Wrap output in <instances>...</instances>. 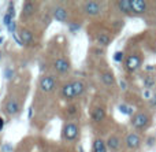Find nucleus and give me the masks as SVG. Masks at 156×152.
Returning <instances> with one entry per match:
<instances>
[{
  "label": "nucleus",
  "instance_id": "nucleus-1",
  "mask_svg": "<svg viewBox=\"0 0 156 152\" xmlns=\"http://www.w3.org/2000/svg\"><path fill=\"white\" fill-rule=\"evenodd\" d=\"M80 137V126L76 122H67L63 125L62 140L66 143H74Z\"/></svg>",
  "mask_w": 156,
  "mask_h": 152
},
{
  "label": "nucleus",
  "instance_id": "nucleus-2",
  "mask_svg": "<svg viewBox=\"0 0 156 152\" xmlns=\"http://www.w3.org/2000/svg\"><path fill=\"white\" fill-rule=\"evenodd\" d=\"M130 122H132L133 128L137 130H145L151 125V115L147 111H137L136 114H133Z\"/></svg>",
  "mask_w": 156,
  "mask_h": 152
},
{
  "label": "nucleus",
  "instance_id": "nucleus-3",
  "mask_svg": "<svg viewBox=\"0 0 156 152\" xmlns=\"http://www.w3.org/2000/svg\"><path fill=\"white\" fill-rule=\"evenodd\" d=\"M38 88L44 93H51L56 88V80L52 76H43L38 81Z\"/></svg>",
  "mask_w": 156,
  "mask_h": 152
},
{
  "label": "nucleus",
  "instance_id": "nucleus-4",
  "mask_svg": "<svg viewBox=\"0 0 156 152\" xmlns=\"http://www.w3.org/2000/svg\"><path fill=\"white\" fill-rule=\"evenodd\" d=\"M54 69L59 76H67L71 70V65L66 58H58L54 62Z\"/></svg>",
  "mask_w": 156,
  "mask_h": 152
},
{
  "label": "nucleus",
  "instance_id": "nucleus-5",
  "mask_svg": "<svg viewBox=\"0 0 156 152\" xmlns=\"http://www.w3.org/2000/svg\"><path fill=\"white\" fill-rule=\"evenodd\" d=\"M141 136L138 133H134V132H132V133H129L126 137H125V145H126L127 150L130 151H136L140 148L141 145Z\"/></svg>",
  "mask_w": 156,
  "mask_h": 152
},
{
  "label": "nucleus",
  "instance_id": "nucleus-6",
  "mask_svg": "<svg viewBox=\"0 0 156 152\" xmlns=\"http://www.w3.org/2000/svg\"><path fill=\"white\" fill-rule=\"evenodd\" d=\"M19 110H21V104H19V101L15 97H10L4 103V107H3V111L7 115H10V117L16 115L19 112Z\"/></svg>",
  "mask_w": 156,
  "mask_h": 152
},
{
  "label": "nucleus",
  "instance_id": "nucleus-7",
  "mask_svg": "<svg viewBox=\"0 0 156 152\" xmlns=\"http://www.w3.org/2000/svg\"><path fill=\"white\" fill-rule=\"evenodd\" d=\"M82 10L88 16H97L101 12V4L99 2H85L82 4Z\"/></svg>",
  "mask_w": 156,
  "mask_h": 152
},
{
  "label": "nucleus",
  "instance_id": "nucleus-8",
  "mask_svg": "<svg viewBox=\"0 0 156 152\" xmlns=\"http://www.w3.org/2000/svg\"><path fill=\"white\" fill-rule=\"evenodd\" d=\"M141 66V58L138 56L137 54L129 55V56L125 59V69H126L129 73H133V71L138 70Z\"/></svg>",
  "mask_w": 156,
  "mask_h": 152
},
{
  "label": "nucleus",
  "instance_id": "nucleus-9",
  "mask_svg": "<svg viewBox=\"0 0 156 152\" xmlns=\"http://www.w3.org/2000/svg\"><path fill=\"white\" fill-rule=\"evenodd\" d=\"M105 144H107L108 151L111 152H118L121 150V145H122V139L118 136V134H110L105 140Z\"/></svg>",
  "mask_w": 156,
  "mask_h": 152
},
{
  "label": "nucleus",
  "instance_id": "nucleus-10",
  "mask_svg": "<svg viewBox=\"0 0 156 152\" xmlns=\"http://www.w3.org/2000/svg\"><path fill=\"white\" fill-rule=\"evenodd\" d=\"M18 37H19V40H21L22 45L29 47V45H33V44H34V36H33V33L30 32L29 29H26V27L19 29Z\"/></svg>",
  "mask_w": 156,
  "mask_h": 152
},
{
  "label": "nucleus",
  "instance_id": "nucleus-11",
  "mask_svg": "<svg viewBox=\"0 0 156 152\" xmlns=\"http://www.w3.org/2000/svg\"><path fill=\"white\" fill-rule=\"evenodd\" d=\"M60 97L66 101H71L76 99V95H74V90H73V85L71 82H65L60 88Z\"/></svg>",
  "mask_w": 156,
  "mask_h": 152
},
{
  "label": "nucleus",
  "instance_id": "nucleus-12",
  "mask_svg": "<svg viewBox=\"0 0 156 152\" xmlns=\"http://www.w3.org/2000/svg\"><path fill=\"white\" fill-rule=\"evenodd\" d=\"M105 117H107V112H105L104 107H101V106L94 107L90 112V119H92V122H94V123L103 122V121L105 119Z\"/></svg>",
  "mask_w": 156,
  "mask_h": 152
},
{
  "label": "nucleus",
  "instance_id": "nucleus-13",
  "mask_svg": "<svg viewBox=\"0 0 156 152\" xmlns=\"http://www.w3.org/2000/svg\"><path fill=\"white\" fill-rule=\"evenodd\" d=\"M36 10H37V8H36V3L30 2V0L25 2V3H23V5H22V14H21L22 19L30 18L32 15H34Z\"/></svg>",
  "mask_w": 156,
  "mask_h": 152
},
{
  "label": "nucleus",
  "instance_id": "nucleus-14",
  "mask_svg": "<svg viewBox=\"0 0 156 152\" xmlns=\"http://www.w3.org/2000/svg\"><path fill=\"white\" fill-rule=\"evenodd\" d=\"M148 8V2L145 0H132V12L141 15L144 14Z\"/></svg>",
  "mask_w": 156,
  "mask_h": 152
},
{
  "label": "nucleus",
  "instance_id": "nucleus-15",
  "mask_svg": "<svg viewBox=\"0 0 156 152\" xmlns=\"http://www.w3.org/2000/svg\"><path fill=\"white\" fill-rule=\"evenodd\" d=\"M52 15L59 22H65V21H67V18H69L67 10H66L65 7H62V5H56V7L54 8V11H52Z\"/></svg>",
  "mask_w": 156,
  "mask_h": 152
},
{
  "label": "nucleus",
  "instance_id": "nucleus-16",
  "mask_svg": "<svg viewBox=\"0 0 156 152\" xmlns=\"http://www.w3.org/2000/svg\"><path fill=\"white\" fill-rule=\"evenodd\" d=\"M92 152H108V148H107V144H105V140L97 139L93 140V144H92Z\"/></svg>",
  "mask_w": 156,
  "mask_h": 152
},
{
  "label": "nucleus",
  "instance_id": "nucleus-17",
  "mask_svg": "<svg viewBox=\"0 0 156 152\" xmlns=\"http://www.w3.org/2000/svg\"><path fill=\"white\" fill-rule=\"evenodd\" d=\"M101 82L105 85V87L111 88L115 85V76H114L112 71H104V73H101Z\"/></svg>",
  "mask_w": 156,
  "mask_h": 152
},
{
  "label": "nucleus",
  "instance_id": "nucleus-18",
  "mask_svg": "<svg viewBox=\"0 0 156 152\" xmlns=\"http://www.w3.org/2000/svg\"><path fill=\"white\" fill-rule=\"evenodd\" d=\"M71 85H73V90H74V95H76V99L85 93V84H83L81 80H74V81H71Z\"/></svg>",
  "mask_w": 156,
  "mask_h": 152
},
{
  "label": "nucleus",
  "instance_id": "nucleus-19",
  "mask_svg": "<svg viewBox=\"0 0 156 152\" xmlns=\"http://www.w3.org/2000/svg\"><path fill=\"white\" fill-rule=\"evenodd\" d=\"M116 5L122 14H132V0H119Z\"/></svg>",
  "mask_w": 156,
  "mask_h": 152
},
{
  "label": "nucleus",
  "instance_id": "nucleus-20",
  "mask_svg": "<svg viewBox=\"0 0 156 152\" xmlns=\"http://www.w3.org/2000/svg\"><path fill=\"white\" fill-rule=\"evenodd\" d=\"M96 41H97V44H100L101 47H107L111 44V37L107 33H99L96 37Z\"/></svg>",
  "mask_w": 156,
  "mask_h": 152
},
{
  "label": "nucleus",
  "instance_id": "nucleus-21",
  "mask_svg": "<svg viewBox=\"0 0 156 152\" xmlns=\"http://www.w3.org/2000/svg\"><path fill=\"white\" fill-rule=\"evenodd\" d=\"M155 84H156V81H155L154 77H151V76H145V77H144L143 85H144V88H145L147 90H149L151 88H154Z\"/></svg>",
  "mask_w": 156,
  "mask_h": 152
},
{
  "label": "nucleus",
  "instance_id": "nucleus-22",
  "mask_svg": "<svg viewBox=\"0 0 156 152\" xmlns=\"http://www.w3.org/2000/svg\"><path fill=\"white\" fill-rule=\"evenodd\" d=\"M119 111L125 115H132V107H129L127 104H121L119 106Z\"/></svg>",
  "mask_w": 156,
  "mask_h": 152
},
{
  "label": "nucleus",
  "instance_id": "nucleus-23",
  "mask_svg": "<svg viewBox=\"0 0 156 152\" xmlns=\"http://www.w3.org/2000/svg\"><path fill=\"white\" fill-rule=\"evenodd\" d=\"M123 59H125V52H122V51L115 52V55H114V60H115V62L122 63V60Z\"/></svg>",
  "mask_w": 156,
  "mask_h": 152
},
{
  "label": "nucleus",
  "instance_id": "nucleus-24",
  "mask_svg": "<svg viewBox=\"0 0 156 152\" xmlns=\"http://www.w3.org/2000/svg\"><path fill=\"white\" fill-rule=\"evenodd\" d=\"M12 19H14V16L12 15H10L8 12H5L4 14V16H3V23L5 25V26H8V25L12 22Z\"/></svg>",
  "mask_w": 156,
  "mask_h": 152
},
{
  "label": "nucleus",
  "instance_id": "nucleus-25",
  "mask_svg": "<svg viewBox=\"0 0 156 152\" xmlns=\"http://www.w3.org/2000/svg\"><path fill=\"white\" fill-rule=\"evenodd\" d=\"M77 111V106H76V104H71V106H69L67 107V112H69V114H74V112H76Z\"/></svg>",
  "mask_w": 156,
  "mask_h": 152
},
{
  "label": "nucleus",
  "instance_id": "nucleus-26",
  "mask_svg": "<svg viewBox=\"0 0 156 152\" xmlns=\"http://www.w3.org/2000/svg\"><path fill=\"white\" fill-rule=\"evenodd\" d=\"M7 27H8V30H10L11 33H15V29H16V23H15V22L12 21V22H11L10 25H8Z\"/></svg>",
  "mask_w": 156,
  "mask_h": 152
},
{
  "label": "nucleus",
  "instance_id": "nucleus-27",
  "mask_svg": "<svg viewBox=\"0 0 156 152\" xmlns=\"http://www.w3.org/2000/svg\"><path fill=\"white\" fill-rule=\"evenodd\" d=\"M119 87H121L122 90H126L127 89V82L125 81V80H121V81H119Z\"/></svg>",
  "mask_w": 156,
  "mask_h": 152
},
{
  "label": "nucleus",
  "instance_id": "nucleus-28",
  "mask_svg": "<svg viewBox=\"0 0 156 152\" xmlns=\"http://www.w3.org/2000/svg\"><path fill=\"white\" fill-rule=\"evenodd\" d=\"M12 76H14V70H10V69H5V78L10 80Z\"/></svg>",
  "mask_w": 156,
  "mask_h": 152
},
{
  "label": "nucleus",
  "instance_id": "nucleus-29",
  "mask_svg": "<svg viewBox=\"0 0 156 152\" xmlns=\"http://www.w3.org/2000/svg\"><path fill=\"white\" fill-rule=\"evenodd\" d=\"M152 96H154V95H152V93L149 92V90H147V89H145V92H144V97H145V99H148V100H151V99H152Z\"/></svg>",
  "mask_w": 156,
  "mask_h": 152
},
{
  "label": "nucleus",
  "instance_id": "nucleus-30",
  "mask_svg": "<svg viewBox=\"0 0 156 152\" xmlns=\"http://www.w3.org/2000/svg\"><path fill=\"white\" fill-rule=\"evenodd\" d=\"M3 128H4V118L0 117V132L3 130Z\"/></svg>",
  "mask_w": 156,
  "mask_h": 152
},
{
  "label": "nucleus",
  "instance_id": "nucleus-31",
  "mask_svg": "<svg viewBox=\"0 0 156 152\" xmlns=\"http://www.w3.org/2000/svg\"><path fill=\"white\" fill-rule=\"evenodd\" d=\"M151 104L152 106H156V93L154 96H152V99H151Z\"/></svg>",
  "mask_w": 156,
  "mask_h": 152
},
{
  "label": "nucleus",
  "instance_id": "nucleus-32",
  "mask_svg": "<svg viewBox=\"0 0 156 152\" xmlns=\"http://www.w3.org/2000/svg\"><path fill=\"white\" fill-rule=\"evenodd\" d=\"M70 29H71V32H77L80 29V26H70Z\"/></svg>",
  "mask_w": 156,
  "mask_h": 152
},
{
  "label": "nucleus",
  "instance_id": "nucleus-33",
  "mask_svg": "<svg viewBox=\"0 0 156 152\" xmlns=\"http://www.w3.org/2000/svg\"><path fill=\"white\" fill-rule=\"evenodd\" d=\"M32 115H33V108L30 107V108H29V118H32Z\"/></svg>",
  "mask_w": 156,
  "mask_h": 152
},
{
  "label": "nucleus",
  "instance_id": "nucleus-34",
  "mask_svg": "<svg viewBox=\"0 0 156 152\" xmlns=\"http://www.w3.org/2000/svg\"><path fill=\"white\" fill-rule=\"evenodd\" d=\"M0 44H3V37H0Z\"/></svg>",
  "mask_w": 156,
  "mask_h": 152
},
{
  "label": "nucleus",
  "instance_id": "nucleus-35",
  "mask_svg": "<svg viewBox=\"0 0 156 152\" xmlns=\"http://www.w3.org/2000/svg\"><path fill=\"white\" fill-rule=\"evenodd\" d=\"M0 59H2V49H0Z\"/></svg>",
  "mask_w": 156,
  "mask_h": 152
}]
</instances>
